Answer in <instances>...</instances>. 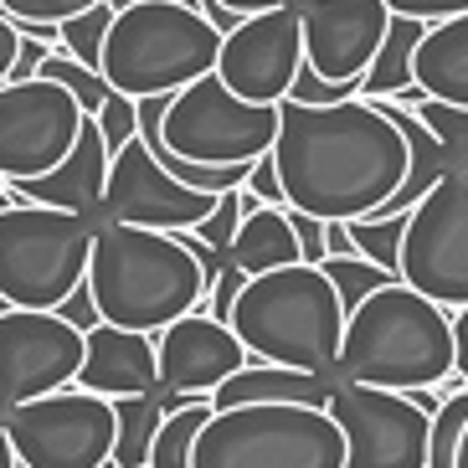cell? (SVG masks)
<instances>
[{"instance_id":"cell-1","label":"cell","mask_w":468,"mask_h":468,"mask_svg":"<svg viewBox=\"0 0 468 468\" xmlns=\"http://www.w3.org/2000/svg\"><path fill=\"white\" fill-rule=\"evenodd\" d=\"M273 165L293 211L319 221H360L397 196L412 170V150L376 98H345L324 109L283 98Z\"/></svg>"},{"instance_id":"cell-2","label":"cell","mask_w":468,"mask_h":468,"mask_svg":"<svg viewBox=\"0 0 468 468\" xmlns=\"http://www.w3.org/2000/svg\"><path fill=\"white\" fill-rule=\"evenodd\" d=\"M88 289H93L103 324L160 335L207 303V273H201L186 232L93 221Z\"/></svg>"},{"instance_id":"cell-3","label":"cell","mask_w":468,"mask_h":468,"mask_svg":"<svg viewBox=\"0 0 468 468\" xmlns=\"http://www.w3.org/2000/svg\"><path fill=\"white\" fill-rule=\"evenodd\" d=\"M340 381L381 386V391H427L458 376L453 360V314L422 299L407 283H386L345 319Z\"/></svg>"},{"instance_id":"cell-4","label":"cell","mask_w":468,"mask_h":468,"mask_svg":"<svg viewBox=\"0 0 468 468\" xmlns=\"http://www.w3.org/2000/svg\"><path fill=\"white\" fill-rule=\"evenodd\" d=\"M252 360L289 366V371H335L345 340V309L324 268L293 262L278 273L248 278L227 319Z\"/></svg>"},{"instance_id":"cell-5","label":"cell","mask_w":468,"mask_h":468,"mask_svg":"<svg viewBox=\"0 0 468 468\" xmlns=\"http://www.w3.org/2000/svg\"><path fill=\"white\" fill-rule=\"evenodd\" d=\"M221 31L180 0H139L113 11L103 42V83L124 98H165L217 72Z\"/></svg>"},{"instance_id":"cell-6","label":"cell","mask_w":468,"mask_h":468,"mask_svg":"<svg viewBox=\"0 0 468 468\" xmlns=\"http://www.w3.org/2000/svg\"><path fill=\"white\" fill-rule=\"evenodd\" d=\"M93 217L11 201L0 211V299L11 309H57L88 283Z\"/></svg>"},{"instance_id":"cell-7","label":"cell","mask_w":468,"mask_h":468,"mask_svg":"<svg viewBox=\"0 0 468 468\" xmlns=\"http://www.w3.org/2000/svg\"><path fill=\"white\" fill-rule=\"evenodd\" d=\"M191 468H345V432L314 407L211 412Z\"/></svg>"},{"instance_id":"cell-8","label":"cell","mask_w":468,"mask_h":468,"mask_svg":"<svg viewBox=\"0 0 468 468\" xmlns=\"http://www.w3.org/2000/svg\"><path fill=\"white\" fill-rule=\"evenodd\" d=\"M278 109L248 103L221 83L217 72L201 83L170 93V109L160 119V144L150 154H176L191 165H252L273 154Z\"/></svg>"},{"instance_id":"cell-9","label":"cell","mask_w":468,"mask_h":468,"mask_svg":"<svg viewBox=\"0 0 468 468\" xmlns=\"http://www.w3.org/2000/svg\"><path fill=\"white\" fill-rule=\"evenodd\" d=\"M21 468H109L119 412L109 397H93L83 386L52 391L0 417Z\"/></svg>"},{"instance_id":"cell-10","label":"cell","mask_w":468,"mask_h":468,"mask_svg":"<svg viewBox=\"0 0 468 468\" xmlns=\"http://www.w3.org/2000/svg\"><path fill=\"white\" fill-rule=\"evenodd\" d=\"M397 278L448 314L468 309V170H448L417 201L401 237Z\"/></svg>"},{"instance_id":"cell-11","label":"cell","mask_w":468,"mask_h":468,"mask_svg":"<svg viewBox=\"0 0 468 468\" xmlns=\"http://www.w3.org/2000/svg\"><path fill=\"white\" fill-rule=\"evenodd\" d=\"M88 113L62 83H0V176L5 186L52 176L72 154Z\"/></svg>"},{"instance_id":"cell-12","label":"cell","mask_w":468,"mask_h":468,"mask_svg":"<svg viewBox=\"0 0 468 468\" xmlns=\"http://www.w3.org/2000/svg\"><path fill=\"white\" fill-rule=\"evenodd\" d=\"M324 412L345 432V468H427L432 412H422L407 391H381L335 376Z\"/></svg>"},{"instance_id":"cell-13","label":"cell","mask_w":468,"mask_h":468,"mask_svg":"<svg viewBox=\"0 0 468 468\" xmlns=\"http://www.w3.org/2000/svg\"><path fill=\"white\" fill-rule=\"evenodd\" d=\"M88 335L57 309H5L0 314V417L78 386Z\"/></svg>"},{"instance_id":"cell-14","label":"cell","mask_w":468,"mask_h":468,"mask_svg":"<svg viewBox=\"0 0 468 468\" xmlns=\"http://www.w3.org/2000/svg\"><path fill=\"white\" fill-rule=\"evenodd\" d=\"M211 207H217V196L180 186L150 154L144 139H129L113 154L93 221H124V227H150V232H196L211 217Z\"/></svg>"},{"instance_id":"cell-15","label":"cell","mask_w":468,"mask_h":468,"mask_svg":"<svg viewBox=\"0 0 468 468\" xmlns=\"http://www.w3.org/2000/svg\"><path fill=\"white\" fill-rule=\"evenodd\" d=\"M303 68V21L299 5L289 11H262L248 16L237 31L221 37L217 52V78L248 103L278 109L293 93V78Z\"/></svg>"},{"instance_id":"cell-16","label":"cell","mask_w":468,"mask_h":468,"mask_svg":"<svg viewBox=\"0 0 468 468\" xmlns=\"http://www.w3.org/2000/svg\"><path fill=\"white\" fill-rule=\"evenodd\" d=\"M303 68H314L324 83L360 88L381 52L391 11L386 0H303Z\"/></svg>"},{"instance_id":"cell-17","label":"cell","mask_w":468,"mask_h":468,"mask_svg":"<svg viewBox=\"0 0 468 468\" xmlns=\"http://www.w3.org/2000/svg\"><path fill=\"white\" fill-rule=\"evenodd\" d=\"M154 340H160V386H165V391H180V397H207L211 401V391L252 360L232 324L211 319L207 309L176 319V324L160 330Z\"/></svg>"},{"instance_id":"cell-18","label":"cell","mask_w":468,"mask_h":468,"mask_svg":"<svg viewBox=\"0 0 468 468\" xmlns=\"http://www.w3.org/2000/svg\"><path fill=\"white\" fill-rule=\"evenodd\" d=\"M78 386L93 391V397H109V401L154 391L160 386V340L139 335V330H113V324L88 330Z\"/></svg>"},{"instance_id":"cell-19","label":"cell","mask_w":468,"mask_h":468,"mask_svg":"<svg viewBox=\"0 0 468 468\" xmlns=\"http://www.w3.org/2000/svg\"><path fill=\"white\" fill-rule=\"evenodd\" d=\"M109 165L113 154L103 144V129L88 119L72 154L52 176L42 180H21V186H5L16 201H37V207H57V211H78V217H98V201H103V186H109Z\"/></svg>"},{"instance_id":"cell-20","label":"cell","mask_w":468,"mask_h":468,"mask_svg":"<svg viewBox=\"0 0 468 468\" xmlns=\"http://www.w3.org/2000/svg\"><path fill=\"white\" fill-rule=\"evenodd\" d=\"M330 391L335 371H289V366L248 360L242 371L211 391V412H232V407H314V412H324Z\"/></svg>"},{"instance_id":"cell-21","label":"cell","mask_w":468,"mask_h":468,"mask_svg":"<svg viewBox=\"0 0 468 468\" xmlns=\"http://www.w3.org/2000/svg\"><path fill=\"white\" fill-rule=\"evenodd\" d=\"M412 78L427 98L468 109V16L427 27V37L417 42V57H412Z\"/></svg>"},{"instance_id":"cell-22","label":"cell","mask_w":468,"mask_h":468,"mask_svg":"<svg viewBox=\"0 0 468 468\" xmlns=\"http://www.w3.org/2000/svg\"><path fill=\"white\" fill-rule=\"evenodd\" d=\"M227 262L242 268L248 278H262V273H278V268L303 262L299 237L289 227V211H278V207L242 211V227H237V242H232V258Z\"/></svg>"},{"instance_id":"cell-23","label":"cell","mask_w":468,"mask_h":468,"mask_svg":"<svg viewBox=\"0 0 468 468\" xmlns=\"http://www.w3.org/2000/svg\"><path fill=\"white\" fill-rule=\"evenodd\" d=\"M201 397H180V391H165V386H154L144 397H124L113 401V412H119V438H113V463L119 468H150V448H154V432L165 427L170 412L180 407H191Z\"/></svg>"},{"instance_id":"cell-24","label":"cell","mask_w":468,"mask_h":468,"mask_svg":"<svg viewBox=\"0 0 468 468\" xmlns=\"http://www.w3.org/2000/svg\"><path fill=\"white\" fill-rule=\"evenodd\" d=\"M427 37L422 21L412 16H391V31H386L381 52H376L371 72L360 78V98H401L407 88H417L412 78V57H417V42Z\"/></svg>"},{"instance_id":"cell-25","label":"cell","mask_w":468,"mask_h":468,"mask_svg":"<svg viewBox=\"0 0 468 468\" xmlns=\"http://www.w3.org/2000/svg\"><path fill=\"white\" fill-rule=\"evenodd\" d=\"M211 422V401H191V407H180V412L165 417V427L154 432V448H150V468H191L196 458V438H201V427Z\"/></svg>"},{"instance_id":"cell-26","label":"cell","mask_w":468,"mask_h":468,"mask_svg":"<svg viewBox=\"0 0 468 468\" xmlns=\"http://www.w3.org/2000/svg\"><path fill=\"white\" fill-rule=\"evenodd\" d=\"M319 268H324V278H330V283H335V293H340L345 319L356 314V309H360L366 299H371L376 289H386V283H401L397 273H386V268H376L371 258H324Z\"/></svg>"},{"instance_id":"cell-27","label":"cell","mask_w":468,"mask_h":468,"mask_svg":"<svg viewBox=\"0 0 468 468\" xmlns=\"http://www.w3.org/2000/svg\"><path fill=\"white\" fill-rule=\"evenodd\" d=\"M109 27H113V5H93V11L72 16L57 27V52H68L72 62H83V68H103V42H109Z\"/></svg>"},{"instance_id":"cell-28","label":"cell","mask_w":468,"mask_h":468,"mask_svg":"<svg viewBox=\"0 0 468 468\" xmlns=\"http://www.w3.org/2000/svg\"><path fill=\"white\" fill-rule=\"evenodd\" d=\"M345 227H350V242H356V258H371L376 268H386V273L401 268L407 217H360V221H345Z\"/></svg>"},{"instance_id":"cell-29","label":"cell","mask_w":468,"mask_h":468,"mask_svg":"<svg viewBox=\"0 0 468 468\" xmlns=\"http://www.w3.org/2000/svg\"><path fill=\"white\" fill-rule=\"evenodd\" d=\"M37 78H47V83H62L72 98H78V103H83L88 119H93V113L109 103V93H113V88L103 83V72H98V68H83V62H72L68 52H52V57L42 62V72H37Z\"/></svg>"},{"instance_id":"cell-30","label":"cell","mask_w":468,"mask_h":468,"mask_svg":"<svg viewBox=\"0 0 468 468\" xmlns=\"http://www.w3.org/2000/svg\"><path fill=\"white\" fill-rule=\"evenodd\" d=\"M468 427V386L458 397H448L432 412V438H427V468H458V448H463Z\"/></svg>"},{"instance_id":"cell-31","label":"cell","mask_w":468,"mask_h":468,"mask_svg":"<svg viewBox=\"0 0 468 468\" xmlns=\"http://www.w3.org/2000/svg\"><path fill=\"white\" fill-rule=\"evenodd\" d=\"M412 113L422 119L427 134H432L442 150L458 160V170H463V160H468V109H453V103H438V98H427V103H417Z\"/></svg>"},{"instance_id":"cell-32","label":"cell","mask_w":468,"mask_h":468,"mask_svg":"<svg viewBox=\"0 0 468 468\" xmlns=\"http://www.w3.org/2000/svg\"><path fill=\"white\" fill-rule=\"evenodd\" d=\"M242 191H227L217 196V207H211V217L196 227V237L207 242L211 252H221V258H232V242H237V227H242Z\"/></svg>"},{"instance_id":"cell-33","label":"cell","mask_w":468,"mask_h":468,"mask_svg":"<svg viewBox=\"0 0 468 468\" xmlns=\"http://www.w3.org/2000/svg\"><path fill=\"white\" fill-rule=\"evenodd\" d=\"M93 5H103V0H0V16L31 21V27H62V21L93 11Z\"/></svg>"},{"instance_id":"cell-34","label":"cell","mask_w":468,"mask_h":468,"mask_svg":"<svg viewBox=\"0 0 468 468\" xmlns=\"http://www.w3.org/2000/svg\"><path fill=\"white\" fill-rule=\"evenodd\" d=\"M93 124L103 129L109 154H119L129 139H139V103H134V98H124V93H109V103L93 113Z\"/></svg>"},{"instance_id":"cell-35","label":"cell","mask_w":468,"mask_h":468,"mask_svg":"<svg viewBox=\"0 0 468 468\" xmlns=\"http://www.w3.org/2000/svg\"><path fill=\"white\" fill-rule=\"evenodd\" d=\"M293 103H314V109H324V103H345V98H360V88H345V83H324L314 68H299V78H293Z\"/></svg>"},{"instance_id":"cell-36","label":"cell","mask_w":468,"mask_h":468,"mask_svg":"<svg viewBox=\"0 0 468 468\" xmlns=\"http://www.w3.org/2000/svg\"><path fill=\"white\" fill-rule=\"evenodd\" d=\"M242 191H248L252 201H262V207H278V211H289V196H283V180H278L273 154H262V160H252V170H248V186H242Z\"/></svg>"},{"instance_id":"cell-37","label":"cell","mask_w":468,"mask_h":468,"mask_svg":"<svg viewBox=\"0 0 468 468\" xmlns=\"http://www.w3.org/2000/svg\"><path fill=\"white\" fill-rule=\"evenodd\" d=\"M391 16H412L422 27H438V21H453V16H468V0H386Z\"/></svg>"},{"instance_id":"cell-38","label":"cell","mask_w":468,"mask_h":468,"mask_svg":"<svg viewBox=\"0 0 468 468\" xmlns=\"http://www.w3.org/2000/svg\"><path fill=\"white\" fill-rule=\"evenodd\" d=\"M289 227H293V237H299V252H303V262H324L330 258V248H324V221L319 217H303V211H293L289 207Z\"/></svg>"},{"instance_id":"cell-39","label":"cell","mask_w":468,"mask_h":468,"mask_svg":"<svg viewBox=\"0 0 468 468\" xmlns=\"http://www.w3.org/2000/svg\"><path fill=\"white\" fill-rule=\"evenodd\" d=\"M57 314L68 319L72 330H83V335H88V330H98V324H103V314H98V303H93V289H88V283H83V289H72L68 299L57 303Z\"/></svg>"},{"instance_id":"cell-40","label":"cell","mask_w":468,"mask_h":468,"mask_svg":"<svg viewBox=\"0 0 468 468\" xmlns=\"http://www.w3.org/2000/svg\"><path fill=\"white\" fill-rule=\"evenodd\" d=\"M16 52H21V31H16L11 16H0V83H11Z\"/></svg>"},{"instance_id":"cell-41","label":"cell","mask_w":468,"mask_h":468,"mask_svg":"<svg viewBox=\"0 0 468 468\" xmlns=\"http://www.w3.org/2000/svg\"><path fill=\"white\" fill-rule=\"evenodd\" d=\"M221 5H227L232 16H242V21H248V16H262V11H289V5H303V0H221Z\"/></svg>"},{"instance_id":"cell-42","label":"cell","mask_w":468,"mask_h":468,"mask_svg":"<svg viewBox=\"0 0 468 468\" xmlns=\"http://www.w3.org/2000/svg\"><path fill=\"white\" fill-rule=\"evenodd\" d=\"M453 360H458V376L468 381V309L453 314Z\"/></svg>"},{"instance_id":"cell-43","label":"cell","mask_w":468,"mask_h":468,"mask_svg":"<svg viewBox=\"0 0 468 468\" xmlns=\"http://www.w3.org/2000/svg\"><path fill=\"white\" fill-rule=\"evenodd\" d=\"M0 468H21V463H16V448H11V438H5V422H0Z\"/></svg>"},{"instance_id":"cell-44","label":"cell","mask_w":468,"mask_h":468,"mask_svg":"<svg viewBox=\"0 0 468 468\" xmlns=\"http://www.w3.org/2000/svg\"><path fill=\"white\" fill-rule=\"evenodd\" d=\"M458 468H468V427H463V448H458Z\"/></svg>"},{"instance_id":"cell-45","label":"cell","mask_w":468,"mask_h":468,"mask_svg":"<svg viewBox=\"0 0 468 468\" xmlns=\"http://www.w3.org/2000/svg\"><path fill=\"white\" fill-rule=\"evenodd\" d=\"M113 11H129V5H139V0H109Z\"/></svg>"},{"instance_id":"cell-46","label":"cell","mask_w":468,"mask_h":468,"mask_svg":"<svg viewBox=\"0 0 468 468\" xmlns=\"http://www.w3.org/2000/svg\"><path fill=\"white\" fill-rule=\"evenodd\" d=\"M5 309H11V303H5V299H0V314H5Z\"/></svg>"},{"instance_id":"cell-47","label":"cell","mask_w":468,"mask_h":468,"mask_svg":"<svg viewBox=\"0 0 468 468\" xmlns=\"http://www.w3.org/2000/svg\"><path fill=\"white\" fill-rule=\"evenodd\" d=\"M180 5H191V11H196V0H180Z\"/></svg>"},{"instance_id":"cell-48","label":"cell","mask_w":468,"mask_h":468,"mask_svg":"<svg viewBox=\"0 0 468 468\" xmlns=\"http://www.w3.org/2000/svg\"><path fill=\"white\" fill-rule=\"evenodd\" d=\"M109 468H119V463H109Z\"/></svg>"},{"instance_id":"cell-49","label":"cell","mask_w":468,"mask_h":468,"mask_svg":"<svg viewBox=\"0 0 468 468\" xmlns=\"http://www.w3.org/2000/svg\"><path fill=\"white\" fill-rule=\"evenodd\" d=\"M463 170H468V160H463Z\"/></svg>"}]
</instances>
